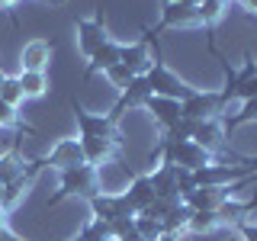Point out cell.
<instances>
[{
  "mask_svg": "<svg viewBox=\"0 0 257 241\" xmlns=\"http://www.w3.org/2000/svg\"><path fill=\"white\" fill-rule=\"evenodd\" d=\"M68 193H84V196H87V193H93V171H90V164H80V167H71V171H64L58 199L68 196Z\"/></svg>",
  "mask_w": 257,
  "mask_h": 241,
  "instance_id": "cell-4",
  "label": "cell"
},
{
  "mask_svg": "<svg viewBox=\"0 0 257 241\" xmlns=\"http://www.w3.org/2000/svg\"><path fill=\"white\" fill-rule=\"evenodd\" d=\"M244 4H247V7H251V10H257V0H244Z\"/></svg>",
  "mask_w": 257,
  "mask_h": 241,
  "instance_id": "cell-35",
  "label": "cell"
},
{
  "mask_svg": "<svg viewBox=\"0 0 257 241\" xmlns=\"http://www.w3.org/2000/svg\"><path fill=\"white\" fill-rule=\"evenodd\" d=\"M148 96H151L148 77H145V74H135V77L122 87V100L116 103V109H112L109 119H119V116L125 112V106H142V103H148Z\"/></svg>",
  "mask_w": 257,
  "mask_h": 241,
  "instance_id": "cell-3",
  "label": "cell"
},
{
  "mask_svg": "<svg viewBox=\"0 0 257 241\" xmlns=\"http://www.w3.org/2000/svg\"><path fill=\"white\" fill-rule=\"evenodd\" d=\"M77 129L80 139H112V119L106 116H90L77 109Z\"/></svg>",
  "mask_w": 257,
  "mask_h": 241,
  "instance_id": "cell-7",
  "label": "cell"
},
{
  "mask_svg": "<svg viewBox=\"0 0 257 241\" xmlns=\"http://www.w3.org/2000/svg\"><path fill=\"white\" fill-rule=\"evenodd\" d=\"M0 100L16 106V103L23 100V87H20V77H4L0 80Z\"/></svg>",
  "mask_w": 257,
  "mask_h": 241,
  "instance_id": "cell-21",
  "label": "cell"
},
{
  "mask_svg": "<svg viewBox=\"0 0 257 241\" xmlns=\"http://www.w3.org/2000/svg\"><path fill=\"white\" fill-rule=\"evenodd\" d=\"M148 87L155 96H171V100H183V96H190L193 90H187V87L180 84V77L171 74V71L164 68V64H151L148 68Z\"/></svg>",
  "mask_w": 257,
  "mask_h": 241,
  "instance_id": "cell-1",
  "label": "cell"
},
{
  "mask_svg": "<svg viewBox=\"0 0 257 241\" xmlns=\"http://www.w3.org/2000/svg\"><path fill=\"white\" fill-rule=\"evenodd\" d=\"M171 4H199V0H171Z\"/></svg>",
  "mask_w": 257,
  "mask_h": 241,
  "instance_id": "cell-34",
  "label": "cell"
},
{
  "mask_svg": "<svg viewBox=\"0 0 257 241\" xmlns=\"http://www.w3.org/2000/svg\"><path fill=\"white\" fill-rule=\"evenodd\" d=\"M4 190H7V187H4V183H0V206H4Z\"/></svg>",
  "mask_w": 257,
  "mask_h": 241,
  "instance_id": "cell-36",
  "label": "cell"
},
{
  "mask_svg": "<svg viewBox=\"0 0 257 241\" xmlns=\"http://www.w3.org/2000/svg\"><path fill=\"white\" fill-rule=\"evenodd\" d=\"M16 180H23V167L16 164L13 158H4L0 161V183L10 187V183H16Z\"/></svg>",
  "mask_w": 257,
  "mask_h": 241,
  "instance_id": "cell-24",
  "label": "cell"
},
{
  "mask_svg": "<svg viewBox=\"0 0 257 241\" xmlns=\"http://www.w3.org/2000/svg\"><path fill=\"white\" fill-rule=\"evenodd\" d=\"M219 139H222V129H219L215 119H203V123H196V132H193V142H196V145H203L206 151H212L215 145H219Z\"/></svg>",
  "mask_w": 257,
  "mask_h": 241,
  "instance_id": "cell-18",
  "label": "cell"
},
{
  "mask_svg": "<svg viewBox=\"0 0 257 241\" xmlns=\"http://www.w3.org/2000/svg\"><path fill=\"white\" fill-rule=\"evenodd\" d=\"M106 77H109V80H112V84H116V87H125V84H128V80H132L135 74H132V71L125 68L122 61H119V64H112V68L106 71Z\"/></svg>",
  "mask_w": 257,
  "mask_h": 241,
  "instance_id": "cell-27",
  "label": "cell"
},
{
  "mask_svg": "<svg viewBox=\"0 0 257 241\" xmlns=\"http://www.w3.org/2000/svg\"><path fill=\"white\" fill-rule=\"evenodd\" d=\"M231 177H235V174H231L228 167H219V164H206V167H196V171H193L196 187H212V190L231 183Z\"/></svg>",
  "mask_w": 257,
  "mask_h": 241,
  "instance_id": "cell-13",
  "label": "cell"
},
{
  "mask_svg": "<svg viewBox=\"0 0 257 241\" xmlns=\"http://www.w3.org/2000/svg\"><path fill=\"white\" fill-rule=\"evenodd\" d=\"M222 106H225V103H222L219 93H190V96L180 100V116L203 123V119H212Z\"/></svg>",
  "mask_w": 257,
  "mask_h": 241,
  "instance_id": "cell-2",
  "label": "cell"
},
{
  "mask_svg": "<svg viewBox=\"0 0 257 241\" xmlns=\"http://www.w3.org/2000/svg\"><path fill=\"white\" fill-rule=\"evenodd\" d=\"M93 212L103 222H116L122 215H132V209H128V203L122 196H93Z\"/></svg>",
  "mask_w": 257,
  "mask_h": 241,
  "instance_id": "cell-8",
  "label": "cell"
},
{
  "mask_svg": "<svg viewBox=\"0 0 257 241\" xmlns=\"http://www.w3.org/2000/svg\"><path fill=\"white\" fill-rule=\"evenodd\" d=\"M135 231H139V235L145 238V241H158L161 238V222L158 219H148V215H139V219H135Z\"/></svg>",
  "mask_w": 257,
  "mask_h": 241,
  "instance_id": "cell-22",
  "label": "cell"
},
{
  "mask_svg": "<svg viewBox=\"0 0 257 241\" xmlns=\"http://www.w3.org/2000/svg\"><path fill=\"white\" fill-rule=\"evenodd\" d=\"M119 241H145V238H142V235H139V231H135V228H128L125 235H119Z\"/></svg>",
  "mask_w": 257,
  "mask_h": 241,
  "instance_id": "cell-31",
  "label": "cell"
},
{
  "mask_svg": "<svg viewBox=\"0 0 257 241\" xmlns=\"http://www.w3.org/2000/svg\"><path fill=\"white\" fill-rule=\"evenodd\" d=\"M0 228H4V209H0Z\"/></svg>",
  "mask_w": 257,
  "mask_h": 241,
  "instance_id": "cell-37",
  "label": "cell"
},
{
  "mask_svg": "<svg viewBox=\"0 0 257 241\" xmlns=\"http://www.w3.org/2000/svg\"><path fill=\"white\" fill-rule=\"evenodd\" d=\"M151 112H155V119L164 129H174L177 123H180V100H171V96H148V103H145Z\"/></svg>",
  "mask_w": 257,
  "mask_h": 241,
  "instance_id": "cell-5",
  "label": "cell"
},
{
  "mask_svg": "<svg viewBox=\"0 0 257 241\" xmlns=\"http://www.w3.org/2000/svg\"><path fill=\"white\" fill-rule=\"evenodd\" d=\"M119 61L125 64L132 74H148L151 61H148V45L145 42H135V45H122L119 48Z\"/></svg>",
  "mask_w": 257,
  "mask_h": 241,
  "instance_id": "cell-9",
  "label": "cell"
},
{
  "mask_svg": "<svg viewBox=\"0 0 257 241\" xmlns=\"http://www.w3.org/2000/svg\"><path fill=\"white\" fill-rule=\"evenodd\" d=\"M190 23H199L196 4H171V0H167V7H164V26H190Z\"/></svg>",
  "mask_w": 257,
  "mask_h": 241,
  "instance_id": "cell-15",
  "label": "cell"
},
{
  "mask_svg": "<svg viewBox=\"0 0 257 241\" xmlns=\"http://www.w3.org/2000/svg\"><path fill=\"white\" fill-rule=\"evenodd\" d=\"M151 187H155V196L161 199H180V193H177V164H161V171L151 177Z\"/></svg>",
  "mask_w": 257,
  "mask_h": 241,
  "instance_id": "cell-11",
  "label": "cell"
},
{
  "mask_svg": "<svg viewBox=\"0 0 257 241\" xmlns=\"http://www.w3.org/2000/svg\"><path fill=\"white\" fill-rule=\"evenodd\" d=\"M183 203H187L190 209H196V212H215V209L222 206V190H212V187H196L190 193L187 199H183Z\"/></svg>",
  "mask_w": 257,
  "mask_h": 241,
  "instance_id": "cell-14",
  "label": "cell"
},
{
  "mask_svg": "<svg viewBox=\"0 0 257 241\" xmlns=\"http://www.w3.org/2000/svg\"><path fill=\"white\" fill-rule=\"evenodd\" d=\"M52 161L55 167H61V171H71V167H80V164H87L84 161V151H80V142H61V145H55V151H52Z\"/></svg>",
  "mask_w": 257,
  "mask_h": 241,
  "instance_id": "cell-10",
  "label": "cell"
},
{
  "mask_svg": "<svg viewBox=\"0 0 257 241\" xmlns=\"http://www.w3.org/2000/svg\"><path fill=\"white\" fill-rule=\"evenodd\" d=\"M244 238L247 241H257V228H254V225H244Z\"/></svg>",
  "mask_w": 257,
  "mask_h": 241,
  "instance_id": "cell-32",
  "label": "cell"
},
{
  "mask_svg": "<svg viewBox=\"0 0 257 241\" xmlns=\"http://www.w3.org/2000/svg\"><path fill=\"white\" fill-rule=\"evenodd\" d=\"M235 96H241V100H257V74L254 77H247L244 84L235 90Z\"/></svg>",
  "mask_w": 257,
  "mask_h": 241,
  "instance_id": "cell-28",
  "label": "cell"
},
{
  "mask_svg": "<svg viewBox=\"0 0 257 241\" xmlns=\"http://www.w3.org/2000/svg\"><path fill=\"white\" fill-rule=\"evenodd\" d=\"M0 4H16V0H0Z\"/></svg>",
  "mask_w": 257,
  "mask_h": 241,
  "instance_id": "cell-38",
  "label": "cell"
},
{
  "mask_svg": "<svg viewBox=\"0 0 257 241\" xmlns=\"http://www.w3.org/2000/svg\"><path fill=\"white\" fill-rule=\"evenodd\" d=\"M251 119H257V100H244V106L231 123H251Z\"/></svg>",
  "mask_w": 257,
  "mask_h": 241,
  "instance_id": "cell-29",
  "label": "cell"
},
{
  "mask_svg": "<svg viewBox=\"0 0 257 241\" xmlns=\"http://www.w3.org/2000/svg\"><path fill=\"white\" fill-rule=\"evenodd\" d=\"M48 58H52L48 42H29L23 48V71H42Z\"/></svg>",
  "mask_w": 257,
  "mask_h": 241,
  "instance_id": "cell-16",
  "label": "cell"
},
{
  "mask_svg": "<svg viewBox=\"0 0 257 241\" xmlns=\"http://www.w3.org/2000/svg\"><path fill=\"white\" fill-rule=\"evenodd\" d=\"M222 7H225V0H199L196 13H199V20H203V23H215L222 16Z\"/></svg>",
  "mask_w": 257,
  "mask_h": 241,
  "instance_id": "cell-23",
  "label": "cell"
},
{
  "mask_svg": "<svg viewBox=\"0 0 257 241\" xmlns=\"http://www.w3.org/2000/svg\"><path fill=\"white\" fill-rule=\"evenodd\" d=\"M119 48H122V45H116V42L106 39V42L90 55V74H93V71H109L112 64H119Z\"/></svg>",
  "mask_w": 257,
  "mask_h": 241,
  "instance_id": "cell-17",
  "label": "cell"
},
{
  "mask_svg": "<svg viewBox=\"0 0 257 241\" xmlns=\"http://www.w3.org/2000/svg\"><path fill=\"white\" fill-rule=\"evenodd\" d=\"M20 87H23V96H42L45 93L42 71H23V74H20Z\"/></svg>",
  "mask_w": 257,
  "mask_h": 241,
  "instance_id": "cell-20",
  "label": "cell"
},
{
  "mask_svg": "<svg viewBox=\"0 0 257 241\" xmlns=\"http://www.w3.org/2000/svg\"><path fill=\"white\" fill-rule=\"evenodd\" d=\"M0 241H20V238H16V235H10L7 228H0Z\"/></svg>",
  "mask_w": 257,
  "mask_h": 241,
  "instance_id": "cell-33",
  "label": "cell"
},
{
  "mask_svg": "<svg viewBox=\"0 0 257 241\" xmlns=\"http://www.w3.org/2000/svg\"><path fill=\"white\" fill-rule=\"evenodd\" d=\"M106 238H112V228H109V222H103V219L87 225L84 235H80V241H106Z\"/></svg>",
  "mask_w": 257,
  "mask_h": 241,
  "instance_id": "cell-25",
  "label": "cell"
},
{
  "mask_svg": "<svg viewBox=\"0 0 257 241\" xmlns=\"http://www.w3.org/2000/svg\"><path fill=\"white\" fill-rule=\"evenodd\" d=\"M16 123V109L10 106V103L0 100V126H13Z\"/></svg>",
  "mask_w": 257,
  "mask_h": 241,
  "instance_id": "cell-30",
  "label": "cell"
},
{
  "mask_svg": "<svg viewBox=\"0 0 257 241\" xmlns=\"http://www.w3.org/2000/svg\"><path fill=\"white\" fill-rule=\"evenodd\" d=\"M122 199L128 203L132 212H145L151 203H155V187H151V177H139V180L128 187V193H122Z\"/></svg>",
  "mask_w": 257,
  "mask_h": 241,
  "instance_id": "cell-6",
  "label": "cell"
},
{
  "mask_svg": "<svg viewBox=\"0 0 257 241\" xmlns=\"http://www.w3.org/2000/svg\"><path fill=\"white\" fill-rule=\"evenodd\" d=\"M77 36H80V48H84L87 58H90L96 48L106 42V32H103V26L96 20H80L77 23Z\"/></svg>",
  "mask_w": 257,
  "mask_h": 241,
  "instance_id": "cell-12",
  "label": "cell"
},
{
  "mask_svg": "<svg viewBox=\"0 0 257 241\" xmlns=\"http://www.w3.org/2000/svg\"><path fill=\"white\" fill-rule=\"evenodd\" d=\"M215 222H219V212H209V209H206V212H196V209H193V215H190L187 225L193 231H209Z\"/></svg>",
  "mask_w": 257,
  "mask_h": 241,
  "instance_id": "cell-26",
  "label": "cell"
},
{
  "mask_svg": "<svg viewBox=\"0 0 257 241\" xmlns=\"http://www.w3.org/2000/svg\"><path fill=\"white\" fill-rule=\"evenodd\" d=\"M80 151H84L87 164H96L112 151V139H80Z\"/></svg>",
  "mask_w": 257,
  "mask_h": 241,
  "instance_id": "cell-19",
  "label": "cell"
}]
</instances>
